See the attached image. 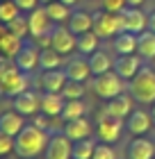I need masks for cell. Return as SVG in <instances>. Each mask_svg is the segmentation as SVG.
<instances>
[{
	"label": "cell",
	"mask_w": 155,
	"mask_h": 159,
	"mask_svg": "<svg viewBox=\"0 0 155 159\" xmlns=\"http://www.w3.org/2000/svg\"><path fill=\"white\" fill-rule=\"evenodd\" d=\"M50 134L39 129L36 125H25L21 132L14 136V152L21 159H36L46 152Z\"/></svg>",
	"instance_id": "1"
},
{
	"label": "cell",
	"mask_w": 155,
	"mask_h": 159,
	"mask_svg": "<svg viewBox=\"0 0 155 159\" xmlns=\"http://www.w3.org/2000/svg\"><path fill=\"white\" fill-rule=\"evenodd\" d=\"M128 93L142 105L155 102V70L151 66H142V70L128 82Z\"/></svg>",
	"instance_id": "2"
},
{
	"label": "cell",
	"mask_w": 155,
	"mask_h": 159,
	"mask_svg": "<svg viewBox=\"0 0 155 159\" xmlns=\"http://www.w3.org/2000/svg\"><path fill=\"white\" fill-rule=\"evenodd\" d=\"M91 91L103 100H112L125 91V80L116 75V70H107L103 75H94L91 80Z\"/></svg>",
	"instance_id": "3"
},
{
	"label": "cell",
	"mask_w": 155,
	"mask_h": 159,
	"mask_svg": "<svg viewBox=\"0 0 155 159\" xmlns=\"http://www.w3.org/2000/svg\"><path fill=\"white\" fill-rule=\"evenodd\" d=\"M94 32L98 34L100 39H114L116 34L123 32V20H121V14H114V11H96L94 14Z\"/></svg>",
	"instance_id": "4"
},
{
	"label": "cell",
	"mask_w": 155,
	"mask_h": 159,
	"mask_svg": "<svg viewBox=\"0 0 155 159\" xmlns=\"http://www.w3.org/2000/svg\"><path fill=\"white\" fill-rule=\"evenodd\" d=\"M30 86V80H27V73L16 68V64H12V68L5 73V77L0 80V96H9V98H16L18 93L27 91Z\"/></svg>",
	"instance_id": "5"
},
{
	"label": "cell",
	"mask_w": 155,
	"mask_h": 159,
	"mask_svg": "<svg viewBox=\"0 0 155 159\" xmlns=\"http://www.w3.org/2000/svg\"><path fill=\"white\" fill-rule=\"evenodd\" d=\"M50 48L57 50L62 57L64 55H71L73 50H78V34H73L69 30V25H55L53 30H50Z\"/></svg>",
	"instance_id": "6"
},
{
	"label": "cell",
	"mask_w": 155,
	"mask_h": 159,
	"mask_svg": "<svg viewBox=\"0 0 155 159\" xmlns=\"http://www.w3.org/2000/svg\"><path fill=\"white\" fill-rule=\"evenodd\" d=\"M73 157V141L64 132H53L48 139L43 159H71Z\"/></svg>",
	"instance_id": "7"
},
{
	"label": "cell",
	"mask_w": 155,
	"mask_h": 159,
	"mask_svg": "<svg viewBox=\"0 0 155 159\" xmlns=\"http://www.w3.org/2000/svg\"><path fill=\"white\" fill-rule=\"evenodd\" d=\"M121 132H123V120L121 118H112L107 114H100L98 123H96V134L103 143H114L121 139Z\"/></svg>",
	"instance_id": "8"
},
{
	"label": "cell",
	"mask_w": 155,
	"mask_h": 159,
	"mask_svg": "<svg viewBox=\"0 0 155 159\" xmlns=\"http://www.w3.org/2000/svg\"><path fill=\"white\" fill-rule=\"evenodd\" d=\"M27 23H30V37L32 39H39L43 37V34H50V30L55 27V23L50 20L46 7L39 5L34 7L32 11H27Z\"/></svg>",
	"instance_id": "9"
},
{
	"label": "cell",
	"mask_w": 155,
	"mask_h": 159,
	"mask_svg": "<svg viewBox=\"0 0 155 159\" xmlns=\"http://www.w3.org/2000/svg\"><path fill=\"white\" fill-rule=\"evenodd\" d=\"M142 66H144V57L132 52V55H119L116 57L114 64H112V70H116V75L123 77L125 82H130V80L142 70Z\"/></svg>",
	"instance_id": "10"
},
{
	"label": "cell",
	"mask_w": 155,
	"mask_h": 159,
	"mask_svg": "<svg viewBox=\"0 0 155 159\" xmlns=\"http://www.w3.org/2000/svg\"><path fill=\"white\" fill-rule=\"evenodd\" d=\"M39 52H41V48L36 46V43L23 41V48H21L18 55L14 57L16 68L23 70V73H32V70H36V68H39Z\"/></svg>",
	"instance_id": "11"
},
{
	"label": "cell",
	"mask_w": 155,
	"mask_h": 159,
	"mask_svg": "<svg viewBox=\"0 0 155 159\" xmlns=\"http://www.w3.org/2000/svg\"><path fill=\"white\" fill-rule=\"evenodd\" d=\"M121 20L125 32L142 34L144 30H148V14H144L139 7H125L121 11Z\"/></svg>",
	"instance_id": "12"
},
{
	"label": "cell",
	"mask_w": 155,
	"mask_h": 159,
	"mask_svg": "<svg viewBox=\"0 0 155 159\" xmlns=\"http://www.w3.org/2000/svg\"><path fill=\"white\" fill-rule=\"evenodd\" d=\"M132 109H135V98H132L130 93L123 91L121 96L107 100V105H105V109H103V114H107V116H112V118L125 120V118L132 114Z\"/></svg>",
	"instance_id": "13"
},
{
	"label": "cell",
	"mask_w": 155,
	"mask_h": 159,
	"mask_svg": "<svg viewBox=\"0 0 155 159\" xmlns=\"http://www.w3.org/2000/svg\"><path fill=\"white\" fill-rule=\"evenodd\" d=\"M12 107L21 114V116H34V114L41 111V93L27 89V91L18 93V96L14 98V105Z\"/></svg>",
	"instance_id": "14"
},
{
	"label": "cell",
	"mask_w": 155,
	"mask_h": 159,
	"mask_svg": "<svg viewBox=\"0 0 155 159\" xmlns=\"http://www.w3.org/2000/svg\"><path fill=\"white\" fill-rule=\"evenodd\" d=\"M125 127H128L130 134L135 136H146L153 127V118H151V111L146 109H132V114L125 118Z\"/></svg>",
	"instance_id": "15"
},
{
	"label": "cell",
	"mask_w": 155,
	"mask_h": 159,
	"mask_svg": "<svg viewBox=\"0 0 155 159\" xmlns=\"http://www.w3.org/2000/svg\"><path fill=\"white\" fill-rule=\"evenodd\" d=\"M64 73H66L69 80L87 82L89 75H91V68H89V61H87L82 55H73V57H69V61L64 64Z\"/></svg>",
	"instance_id": "16"
},
{
	"label": "cell",
	"mask_w": 155,
	"mask_h": 159,
	"mask_svg": "<svg viewBox=\"0 0 155 159\" xmlns=\"http://www.w3.org/2000/svg\"><path fill=\"white\" fill-rule=\"evenodd\" d=\"M62 132L69 136L71 141H82V139H91V132H94V125L89 123V118L82 116V118H75V120H66Z\"/></svg>",
	"instance_id": "17"
},
{
	"label": "cell",
	"mask_w": 155,
	"mask_h": 159,
	"mask_svg": "<svg viewBox=\"0 0 155 159\" xmlns=\"http://www.w3.org/2000/svg\"><path fill=\"white\" fill-rule=\"evenodd\" d=\"M66 73L60 68H53V70H43L41 77H39V86L43 91H48V93H62L64 89V84H66Z\"/></svg>",
	"instance_id": "18"
},
{
	"label": "cell",
	"mask_w": 155,
	"mask_h": 159,
	"mask_svg": "<svg viewBox=\"0 0 155 159\" xmlns=\"http://www.w3.org/2000/svg\"><path fill=\"white\" fill-rule=\"evenodd\" d=\"M128 159H155V143L146 136H135L128 146Z\"/></svg>",
	"instance_id": "19"
},
{
	"label": "cell",
	"mask_w": 155,
	"mask_h": 159,
	"mask_svg": "<svg viewBox=\"0 0 155 159\" xmlns=\"http://www.w3.org/2000/svg\"><path fill=\"white\" fill-rule=\"evenodd\" d=\"M23 127H25V116H21L16 109L0 114V129H2V132H7L9 136H16Z\"/></svg>",
	"instance_id": "20"
},
{
	"label": "cell",
	"mask_w": 155,
	"mask_h": 159,
	"mask_svg": "<svg viewBox=\"0 0 155 159\" xmlns=\"http://www.w3.org/2000/svg\"><path fill=\"white\" fill-rule=\"evenodd\" d=\"M64 102H66V100H64L62 93H48V91L41 93V111L48 114V116L60 118L62 109H64Z\"/></svg>",
	"instance_id": "21"
},
{
	"label": "cell",
	"mask_w": 155,
	"mask_h": 159,
	"mask_svg": "<svg viewBox=\"0 0 155 159\" xmlns=\"http://www.w3.org/2000/svg\"><path fill=\"white\" fill-rule=\"evenodd\" d=\"M69 30L73 34H85V32L94 30V14L82 11V9L73 11L71 18H69Z\"/></svg>",
	"instance_id": "22"
},
{
	"label": "cell",
	"mask_w": 155,
	"mask_h": 159,
	"mask_svg": "<svg viewBox=\"0 0 155 159\" xmlns=\"http://www.w3.org/2000/svg\"><path fill=\"white\" fill-rule=\"evenodd\" d=\"M112 48H114L116 55H132V52H137V34L123 30L121 34H116V37H114Z\"/></svg>",
	"instance_id": "23"
},
{
	"label": "cell",
	"mask_w": 155,
	"mask_h": 159,
	"mask_svg": "<svg viewBox=\"0 0 155 159\" xmlns=\"http://www.w3.org/2000/svg\"><path fill=\"white\" fill-rule=\"evenodd\" d=\"M137 55L144 59H155V32L144 30L137 34Z\"/></svg>",
	"instance_id": "24"
},
{
	"label": "cell",
	"mask_w": 155,
	"mask_h": 159,
	"mask_svg": "<svg viewBox=\"0 0 155 159\" xmlns=\"http://www.w3.org/2000/svg\"><path fill=\"white\" fill-rule=\"evenodd\" d=\"M46 7V11H48V16L50 20H53L55 25H60V23H69V18H71V7L69 5H64L62 0H53V2H48V5H43Z\"/></svg>",
	"instance_id": "25"
},
{
	"label": "cell",
	"mask_w": 155,
	"mask_h": 159,
	"mask_svg": "<svg viewBox=\"0 0 155 159\" xmlns=\"http://www.w3.org/2000/svg\"><path fill=\"white\" fill-rule=\"evenodd\" d=\"M23 48V39H18L16 34H12L9 30H7L2 34V39H0V55L9 57V59L14 61V57L18 55V50Z\"/></svg>",
	"instance_id": "26"
},
{
	"label": "cell",
	"mask_w": 155,
	"mask_h": 159,
	"mask_svg": "<svg viewBox=\"0 0 155 159\" xmlns=\"http://www.w3.org/2000/svg\"><path fill=\"white\" fill-rule=\"evenodd\" d=\"M112 59L107 57V52H100V50H96V52L89 55V68H91V75H103L107 73V70H112Z\"/></svg>",
	"instance_id": "27"
},
{
	"label": "cell",
	"mask_w": 155,
	"mask_h": 159,
	"mask_svg": "<svg viewBox=\"0 0 155 159\" xmlns=\"http://www.w3.org/2000/svg\"><path fill=\"white\" fill-rule=\"evenodd\" d=\"M87 114V105L82 100H66L64 102V109H62V120H75V118H82Z\"/></svg>",
	"instance_id": "28"
},
{
	"label": "cell",
	"mask_w": 155,
	"mask_h": 159,
	"mask_svg": "<svg viewBox=\"0 0 155 159\" xmlns=\"http://www.w3.org/2000/svg\"><path fill=\"white\" fill-rule=\"evenodd\" d=\"M62 66V55L53 48H43L39 52V68L41 70H53Z\"/></svg>",
	"instance_id": "29"
},
{
	"label": "cell",
	"mask_w": 155,
	"mask_h": 159,
	"mask_svg": "<svg viewBox=\"0 0 155 159\" xmlns=\"http://www.w3.org/2000/svg\"><path fill=\"white\" fill-rule=\"evenodd\" d=\"M98 41H100V37H98L94 30L85 32V34H78V52H80V55L96 52V50H98Z\"/></svg>",
	"instance_id": "30"
},
{
	"label": "cell",
	"mask_w": 155,
	"mask_h": 159,
	"mask_svg": "<svg viewBox=\"0 0 155 159\" xmlns=\"http://www.w3.org/2000/svg\"><path fill=\"white\" fill-rule=\"evenodd\" d=\"M96 150V141L82 139V141H73V159H91Z\"/></svg>",
	"instance_id": "31"
},
{
	"label": "cell",
	"mask_w": 155,
	"mask_h": 159,
	"mask_svg": "<svg viewBox=\"0 0 155 159\" xmlns=\"http://www.w3.org/2000/svg\"><path fill=\"white\" fill-rule=\"evenodd\" d=\"M16 16H21V9L14 0H0V23L9 25Z\"/></svg>",
	"instance_id": "32"
},
{
	"label": "cell",
	"mask_w": 155,
	"mask_h": 159,
	"mask_svg": "<svg viewBox=\"0 0 155 159\" xmlns=\"http://www.w3.org/2000/svg\"><path fill=\"white\" fill-rule=\"evenodd\" d=\"M85 82H75V80H66L64 89H62V96L64 100H82L85 96Z\"/></svg>",
	"instance_id": "33"
},
{
	"label": "cell",
	"mask_w": 155,
	"mask_h": 159,
	"mask_svg": "<svg viewBox=\"0 0 155 159\" xmlns=\"http://www.w3.org/2000/svg\"><path fill=\"white\" fill-rule=\"evenodd\" d=\"M7 30H9L12 34H16L18 39L25 41V37H30V23H27V16H16L9 25H7Z\"/></svg>",
	"instance_id": "34"
},
{
	"label": "cell",
	"mask_w": 155,
	"mask_h": 159,
	"mask_svg": "<svg viewBox=\"0 0 155 159\" xmlns=\"http://www.w3.org/2000/svg\"><path fill=\"white\" fill-rule=\"evenodd\" d=\"M91 159H116V152L109 143H96V150H94Z\"/></svg>",
	"instance_id": "35"
},
{
	"label": "cell",
	"mask_w": 155,
	"mask_h": 159,
	"mask_svg": "<svg viewBox=\"0 0 155 159\" xmlns=\"http://www.w3.org/2000/svg\"><path fill=\"white\" fill-rule=\"evenodd\" d=\"M53 118L55 116H48V114H34V120H32V125H36L39 129H43V132H53Z\"/></svg>",
	"instance_id": "36"
},
{
	"label": "cell",
	"mask_w": 155,
	"mask_h": 159,
	"mask_svg": "<svg viewBox=\"0 0 155 159\" xmlns=\"http://www.w3.org/2000/svg\"><path fill=\"white\" fill-rule=\"evenodd\" d=\"M9 152H14V136L0 129V157H7Z\"/></svg>",
	"instance_id": "37"
},
{
	"label": "cell",
	"mask_w": 155,
	"mask_h": 159,
	"mask_svg": "<svg viewBox=\"0 0 155 159\" xmlns=\"http://www.w3.org/2000/svg\"><path fill=\"white\" fill-rule=\"evenodd\" d=\"M125 7H128V0H103V9L114 11V14H121Z\"/></svg>",
	"instance_id": "38"
},
{
	"label": "cell",
	"mask_w": 155,
	"mask_h": 159,
	"mask_svg": "<svg viewBox=\"0 0 155 159\" xmlns=\"http://www.w3.org/2000/svg\"><path fill=\"white\" fill-rule=\"evenodd\" d=\"M14 2L18 5V9H21V11H32L34 7H39V5H41L39 0H14Z\"/></svg>",
	"instance_id": "39"
},
{
	"label": "cell",
	"mask_w": 155,
	"mask_h": 159,
	"mask_svg": "<svg viewBox=\"0 0 155 159\" xmlns=\"http://www.w3.org/2000/svg\"><path fill=\"white\" fill-rule=\"evenodd\" d=\"M12 59H9V57H5V55H0V80H2L5 77V73H7V70H9L12 68Z\"/></svg>",
	"instance_id": "40"
},
{
	"label": "cell",
	"mask_w": 155,
	"mask_h": 159,
	"mask_svg": "<svg viewBox=\"0 0 155 159\" xmlns=\"http://www.w3.org/2000/svg\"><path fill=\"white\" fill-rule=\"evenodd\" d=\"M34 43H36V46H39L41 50H43V48H50V34H43V37L34 39Z\"/></svg>",
	"instance_id": "41"
},
{
	"label": "cell",
	"mask_w": 155,
	"mask_h": 159,
	"mask_svg": "<svg viewBox=\"0 0 155 159\" xmlns=\"http://www.w3.org/2000/svg\"><path fill=\"white\" fill-rule=\"evenodd\" d=\"M148 30H151V32H155V11H153V14H148Z\"/></svg>",
	"instance_id": "42"
},
{
	"label": "cell",
	"mask_w": 155,
	"mask_h": 159,
	"mask_svg": "<svg viewBox=\"0 0 155 159\" xmlns=\"http://www.w3.org/2000/svg\"><path fill=\"white\" fill-rule=\"evenodd\" d=\"M146 0H128V7H142Z\"/></svg>",
	"instance_id": "43"
},
{
	"label": "cell",
	"mask_w": 155,
	"mask_h": 159,
	"mask_svg": "<svg viewBox=\"0 0 155 159\" xmlns=\"http://www.w3.org/2000/svg\"><path fill=\"white\" fill-rule=\"evenodd\" d=\"M62 2H64V5H69V7H75L80 0H62Z\"/></svg>",
	"instance_id": "44"
},
{
	"label": "cell",
	"mask_w": 155,
	"mask_h": 159,
	"mask_svg": "<svg viewBox=\"0 0 155 159\" xmlns=\"http://www.w3.org/2000/svg\"><path fill=\"white\" fill-rule=\"evenodd\" d=\"M151 118H153V125H155V102H153V107H151Z\"/></svg>",
	"instance_id": "45"
},
{
	"label": "cell",
	"mask_w": 155,
	"mask_h": 159,
	"mask_svg": "<svg viewBox=\"0 0 155 159\" xmlns=\"http://www.w3.org/2000/svg\"><path fill=\"white\" fill-rule=\"evenodd\" d=\"M7 32V25H2V23H0V39H2V34Z\"/></svg>",
	"instance_id": "46"
},
{
	"label": "cell",
	"mask_w": 155,
	"mask_h": 159,
	"mask_svg": "<svg viewBox=\"0 0 155 159\" xmlns=\"http://www.w3.org/2000/svg\"><path fill=\"white\" fill-rule=\"evenodd\" d=\"M39 2H41V5H48V2H53V0H39Z\"/></svg>",
	"instance_id": "47"
},
{
	"label": "cell",
	"mask_w": 155,
	"mask_h": 159,
	"mask_svg": "<svg viewBox=\"0 0 155 159\" xmlns=\"http://www.w3.org/2000/svg\"><path fill=\"white\" fill-rule=\"evenodd\" d=\"M0 159H5V157H0Z\"/></svg>",
	"instance_id": "48"
},
{
	"label": "cell",
	"mask_w": 155,
	"mask_h": 159,
	"mask_svg": "<svg viewBox=\"0 0 155 159\" xmlns=\"http://www.w3.org/2000/svg\"><path fill=\"white\" fill-rule=\"evenodd\" d=\"M71 159H73V157H71Z\"/></svg>",
	"instance_id": "49"
}]
</instances>
